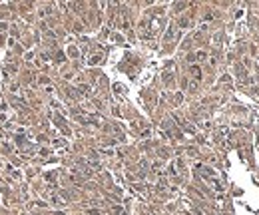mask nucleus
<instances>
[{
  "label": "nucleus",
  "instance_id": "2",
  "mask_svg": "<svg viewBox=\"0 0 259 215\" xmlns=\"http://www.w3.org/2000/svg\"><path fill=\"white\" fill-rule=\"evenodd\" d=\"M98 62H100V56H92L90 58V64H98Z\"/></svg>",
  "mask_w": 259,
  "mask_h": 215
},
{
  "label": "nucleus",
  "instance_id": "1",
  "mask_svg": "<svg viewBox=\"0 0 259 215\" xmlns=\"http://www.w3.org/2000/svg\"><path fill=\"white\" fill-rule=\"evenodd\" d=\"M189 70H191V74H193V78H197V80L201 78V72H199V68H197V66H191Z\"/></svg>",
  "mask_w": 259,
  "mask_h": 215
}]
</instances>
